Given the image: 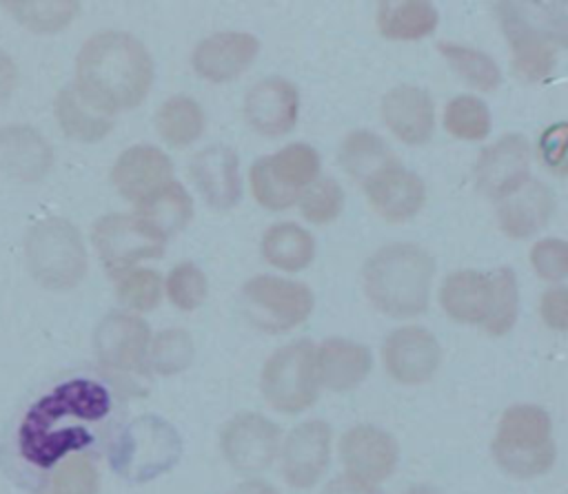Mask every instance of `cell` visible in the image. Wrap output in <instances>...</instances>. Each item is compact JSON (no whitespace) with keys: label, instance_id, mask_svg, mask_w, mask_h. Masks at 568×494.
Instances as JSON below:
<instances>
[{"label":"cell","instance_id":"1","mask_svg":"<svg viewBox=\"0 0 568 494\" xmlns=\"http://www.w3.org/2000/svg\"><path fill=\"white\" fill-rule=\"evenodd\" d=\"M113 405L111 392L93 379H69L40 397L18 428V447L36 467H51L69 452L95 441Z\"/></svg>","mask_w":568,"mask_h":494},{"label":"cell","instance_id":"2","mask_svg":"<svg viewBox=\"0 0 568 494\" xmlns=\"http://www.w3.org/2000/svg\"><path fill=\"white\" fill-rule=\"evenodd\" d=\"M153 82V62L144 44L124 31L91 35L75 60L78 91L106 113L138 106Z\"/></svg>","mask_w":568,"mask_h":494},{"label":"cell","instance_id":"3","mask_svg":"<svg viewBox=\"0 0 568 494\" xmlns=\"http://www.w3.org/2000/svg\"><path fill=\"white\" fill-rule=\"evenodd\" d=\"M433 257L417 244H388L364 266L368 299L390 317H413L428 308Z\"/></svg>","mask_w":568,"mask_h":494},{"label":"cell","instance_id":"4","mask_svg":"<svg viewBox=\"0 0 568 494\" xmlns=\"http://www.w3.org/2000/svg\"><path fill=\"white\" fill-rule=\"evenodd\" d=\"M495 11L513 51V69L530 82L550 75L557 51L566 44L564 2H497Z\"/></svg>","mask_w":568,"mask_h":494},{"label":"cell","instance_id":"5","mask_svg":"<svg viewBox=\"0 0 568 494\" xmlns=\"http://www.w3.org/2000/svg\"><path fill=\"white\" fill-rule=\"evenodd\" d=\"M24 264L42 288H75L87 272V248L80 230L62 217L36 222L24 237Z\"/></svg>","mask_w":568,"mask_h":494},{"label":"cell","instance_id":"6","mask_svg":"<svg viewBox=\"0 0 568 494\" xmlns=\"http://www.w3.org/2000/svg\"><path fill=\"white\" fill-rule=\"evenodd\" d=\"M493 456L517 478L544 474L555 461L550 416L537 405L508 408L493 441Z\"/></svg>","mask_w":568,"mask_h":494},{"label":"cell","instance_id":"7","mask_svg":"<svg viewBox=\"0 0 568 494\" xmlns=\"http://www.w3.org/2000/svg\"><path fill=\"white\" fill-rule=\"evenodd\" d=\"M180 459V436L164 419L140 416L113 443L111 463L131 481H149L171 470Z\"/></svg>","mask_w":568,"mask_h":494},{"label":"cell","instance_id":"8","mask_svg":"<svg viewBox=\"0 0 568 494\" xmlns=\"http://www.w3.org/2000/svg\"><path fill=\"white\" fill-rule=\"evenodd\" d=\"M317 173L320 155L315 148L295 142L251 166V188L262 206L282 210L300 197V188L315 182Z\"/></svg>","mask_w":568,"mask_h":494},{"label":"cell","instance_id":"9","mask_svg":"<svg viewBox=\"0 0 568 494\" xmlns=\"http://www.w3.org/2000/svg\"><path fill=\"white\" fill-rule=\"evenodd\" d=\"M262 394L280 412H300L317 397L315 348L293 341L268 357L262 370Z\"/></svg>","mask_w":568,"mask_h":494},{"label":"cell","instance_id":"10","mask_svg":"<svg viewBox=\"0 0 568 494\" xmlns=\"http://www.w3.org/2000/svg\"><path fill=\"white\" fill-rule=\"evenodd\" d=\"M246 317L266 332H282L302 323L313 310V292L297 281L257 275L242 288Z\"/></svg>","mask_w":568,"mask_h":494},{"label":"cell","instance_id":"11","mask_svg":"<svg viewBox=\"0 0 568 494\" xmlns=\"http://www.w3.org/2000/svg\"><path fill=\"white\" fill-rule=\"evenodd\" d=\"M91 239L113 279L129 272L138 261L164 253V241L153 237L133 215L122 213L100 217L93 224Z\"/></svg>","mask_w":568,"mask_h":494},{"label":"cell","instance_id":"12","mask_svg":"<svg viewBox=\"0 0 568 494\" xmlns=\"http://www.w3.org/2000/svg\"><path fill=\"white\" fill-rule=\"evenodd\" d=\"M530 144L519 133H508L479 153L475 179L484 195L504 199L528 182Z\"/></svg>","mask_w":568,"mask_h":494},{"label":"cell","instance_id":"13","mask_svg":"<svg viewBox=\"0 0 568 494\" xmlns=\"http://www.w3.org/2000/svg\"><path fill=\"white\" fill-rule=\"evenodd\" d=\"M280 445V428L260 414H237L222 430V452L240 472H260L271 465Z\"/></svg>","mask_w":568,"mask_h":494},{"label":"cell","instance_id":"14","mask_svg":"<svg viewBox=\"0 0 568 494\" xmlns=\"http://www.w3.org/2000/svg\"><path fill=\"white\" fill-rule=\"evenodd\" d=\"M151 330L146 321L129 312H109L95 328L93 346L98 359L115 370H140L149 350Z\"/></svg>","mask_w":568,"mask_h":494},{"label":"cell","instance_id":"15","mask_svg":"<svg viewBox=\"0 0 568 494\" xmlns=\"http://www.w3.org/2000/svg\"><path fill=\"white\" fill-rule=\"evenodd\" d=\"M442 361V350L435 337L419 328L406 326L388 335L384 343V363L388 374L408 385L428 381Z\"/></svg>","mask_w":568,"mask_h":494},{"label":"cell","instance_id":"16","mask_svg":"<svg viewBox=\"0 0 568 494\" xmlns=\"http://www.w3.org/2000/svg\"><path fill=\"white\" fill-rule=\"evenodd\" d=\"M331 459V428L324 421L297 425L282 450V472L295 487H311L320 481Z\"/></svg>","mask_w":568,"mask_h":494},{"label":"cell","instance_id":"17","mask_svg":"<svg viewBox=\"0 0 568 494\" xmlns=\"http://www.w3.org/2000/svg\"><path fill=\"white\" fill-rule=\"evenodd\" d=\"M300 95L295 84L284 78L260 80L244 100L246 122L262 135L275 137L295 126Z\"/></svg>","mask_w":568,"mask_h":494},{"label":"cell","instance_id":"18","mask_svg":"<svg viewBox=\"0 0 568 494\" xmlns=\"http://www.w3.org/2000/svg\"><path fill=\"white\" fill-rule=\"evenodd\" d=\"M342 459L351 476L379 483L395 470L397 445L390 434L373 425H357L342 439Z\"/></svg>","mask_w":568,"mask_h":494},{"label":"cell","instance_id":"19","mask_svg":"<svg viewBox=\"0 0 568 494\" xmlns=\"http://www.w3.org/2000/svg\"><path fill=\"white\" fill-rule=\"evenodd\" d=\"M53 166L51 144L27 124L0 128V168L24 184L40 182Z\"/></svg>","mask_w":568,"mask_h":494},{"label":"cell","instance_id":"20","mask_svg":"<svg viewBox=\"0 0 568 494\" xmlns=\"http://www.w3.org/2000/svg\"><path fill=\"white\" fill-rule=\"evenodd\" d=\"M364 191L373 208L388 222H404L413 217L426 199L424 182L399 162H393L373 175L364 184Z\"/></svg>","mask_w":568,"mask_h":494},{"label":"cell","instance_id":"21","mask_svg":"<svg viewBox=\"0 0 568 494\" xmlns=\"http://www.w3.org/2000/svg\"><path fill=\"white\" fill-rule=\"evenodd\" d=\"M260 42L251 33L224 31L204 38L193 51L195 71L211 82L237 78L257 55Z\"/></svg>","mask_w":568,"mask_h":494},{"label":"cell","instance_id":"22","mask_svg":"<svg viewBox=\"0 0 568 494\" xmlns=\"http://www.w3.org/2000/svg\"><path fill=\"white\" fill-rule=\"evenodd\" d=\"M173 164L166 153L155 146L138 144L126 148L113 164L111 182L124 199L138 202L162 184L171 182Z\"/></svg>","mask_w":568,"mask_h":494},{"label":"cell","instance_id":"23","mask_svg":"<svg viewBox=\"0 0 568 494\" xmlns=\"http://www.w3.org/2000/svg\"><path fill=\"white\" fill-rule=\"evenodd\" d=\"M382 115L386 126L408 144H422L433 133L435 111L430 95L410 84L390 89L382 100Z\"/></svg>","mask_w":568,"mask_h":494},{"label":"cell","instance_id":"24","mask_svg":"<svg viewBox=\"0 0 568 494\" xmlns=\"http://www.w3.org/2000/svg\"><path fill=\"white\" fill-rule=\"evenodd\" d=\"M189 173L213 208H229L240 197L237 155L226 146H206L189 164Z\"/></svg>","mask_w":568,"mask_h":494},{"label":"cell","instance_id":"25","mask_svg":"<svg viewBox=\"0 0 568 494\" xmlns=\"http://www.w3.org/2000/svg\"><path fill=\"white\" fill-rule=\"evenodd\" d=\"M191 215L193 199L178 182H166L138 199L133 213V217L160 241H166L171 235L182 230Z\"/></svg>","mask_w":568,"mask_h":494},{"label":"cell","instance_id":"26","mask_svg":"<svg viewBox=\"0 0 568 494\" xmlns=\"http://www.w3.org/2000/svg\"><path fill=\"white\" fill-rule=\"evenodd\" d=\"M555 210V197L541 182H526L515 193L501 199L497 208L499 224L515 239L530 237L541 230Z\"/></svg>","mask_w":568,"mask_h":494},{"label":"cell","instance_id":"27","mask_svg":"<svg viewBox=\"0 0 568 494\" xmlns=\"http://www.w3.org/2000/svg\"><path fill=\"white\" fill-rule=\"evenodd\" d=\"M373 366L366 346L348 339H326L315 357V374L331 390H351L362 383Z\"/></svg>","mask_w":568,"mask_h":494},{"label":"cell","instance_id":"28","mask_svg":"<svg viewBox=\"0 0 568 494\" xmlns=\"http://www.w3.org/2000/svg\"><path fill=\"white\" fill-rule=\"evenodd\" d=\"M439 303L455 321L481 326L490 308V277L477 270L450 272L439 290Z\"/></svg>","mask_w":568,"mask_h":494},{"label":"cell","instance_id":"29","mask_svg":"<svg viewBox=\"0 0 568 494\" xmlns=\"http://www.w3.org/2000/svg\"><path fill=\"white\" fill-rule=\"evenodd\" d=\"M55 120L62 133L80 142H98L113 128V115L87 100L75 84L64 86L55 95Z\"/></svg>","mask_w":568,"mask_h":494},{"label":"cell","instance_id":"30","mask_svg":"<svg viewBox=\"0 0 568 494\" xmlns=\"http://www.w3.org/2000/svg\"><path fill=\"white\" fill-rule=\"evenodd\" d=\"M377 27L382 35L393 40H417L437 27V11L424 0L379 2Z\"/></svg>","mask_w":568,"mask_h":494},{"label":"cell","instance_id":"31","mask_svg":"<svg viewBox=\"0 0 568 494\" xmlns=\"http://www.w3.org/2000/svg\"><path fill=\"white\" fill-rule=\"evenodd\" d=\"M262 255L282 270H302L315 255V241L308 230L293 222L271 226L262 237Z\"/></svg>","mask_w":568,"mask_h":494},{"label":"cell","instance_id":"32","mask_svg":"<svg viewBox=\"0 0 568 494\" xmlns=\"http://www.w3.org/2000/svg\"><path fill=\"white\" fill-rule=\"evenodd\" d=\"M339 162L344 171L364 186L373 175L397 159L379 135L371 131H353L342 142Z\"/></svg>","mask_w":568,"mask_h":494},{"label":"cell","instance_id":"33","mask_svg":"<svg viewBox=\"0 0 568 494\" xmlns=\"http://www.w3.org/2000/svg\"><path fill=\"white\" fill-rule=\"evenodd\" d=\"M155 126L166 144L186 146L202 133L204 113L195 100L186 95H175L158 109Z\"/></svg>","mask_w":568,"mask_h":494},{"label":"cell","instance_id":"34","mask_svg":"<svg viewBox=\"0 0 568 494\" xmlns=\"http://www.w3.org/2000/svg\"><path fill=\"white\" fill-rule=\"evenodd\" d=\"M22 27L33 33H55L64 29L80 11V2L75 0H9L2 2Z\"/></svg>","mask_w":568,"mask_h":494},{"label":"cell","instance_id":"35","mask_svg":"<svg viewBox=\"0 0 568 494\" xmlns=\"http://www.w3.org/2000/svg\"><path fill=\"white\" fill-rule=\"evenodd\" d=\"M437 49L455 69V73H459L470 86H477L481 91H493L495 86H499L501 73L488 53L455 42H439Z\"/></svg>","mask_w":568,"mask_h":494},{"label":"cell","instance_id":"36","mask_svg":"<svg viewBox=\"0 0 568 494\" xmlns=\"http://www.w3.org/2000/svg\"><path fill=\"white\" fill-rule=\"evenodd\" d=\"M490 277V308L481 328L488 335H506L517 319V279L510 268H497Z\"/></svg>","mask_w":568,"mask_h":494},{"label":"cell","instance_id":"37","mask_svg":"<svg viewBox=\"0 0 568 494\" xmlns=\"http://www.w3.org/2000/svg\"><path fill=\"white\" fill-rule=\"evenodd\" d=\"M444 126L455 137L481 140L490 131V113L479 97L457 95L446 106Z\"/></svg>","mask_w":568,"mask_h":494},{"label":"cell","instance_id":"38","mask_svg":"<svg viewBox=\"0 0 568 494\" xmlns=\"http://www.w3.org/2000/svg\"><path fill=\"white\" fill-rule=\"evenodd\" d=\"M100 474L95 463L84 454L64 456L51 474L53 494H95Z\"/></svg>","mask_w":568,"mask_h":494},{"label":"cell","instance_id":"39","mask_svg":"<svg viewBox=\"0 0 568 494\" xmlns=\"http://www.w3.org/2000/svg\"><path fill=\"white\" fill-rule=\"evenodd\" d=\"M193 341L184 330H164L155 337L149 350V361L155 372L173 374L193 361Z\"/></svg>","mask_w":568,"mask_h":494},{"label":"cell","instance_id":"40","mask_svg":"<svg viewBox=\"0 0 568 494\" xmlns=\"http://www.w3.org/2000/svg\"><path fill=\"white\" fill-rule=\"evenodd\" d=\"M115 292L122 303L133 310H151L160 303L162 284L160 275L151 268H131L115 279Z\"/></svg>","mask_w":568,"mask_h":494},{"label":"cell","instance_id":"41","mask_svg":"<svg viewBox=\"0 0 568 494\" xmlns=\"http://www.w3.org/2000/svg\"><path fill=\"white\" fill-rule=\"evenodd\" d=\"M342 206H344L342 186L331 177L311 182L300 197V210L313 224L333 222L339 215Z\"/></svg>","mask_w":568,"mask_h":494},{"label":"cell","instance_id":"42","mask_svg":"<svg viewBox=\"0 0 568 494\" xmlns=\"http://www.w3.org/2000/svg\"><path fill=\"white\" fill-rule=\"evenodd\" d=\"M206 288L209 286H206L204 272L191 261L178 264L166 277L169 299L173 306H178L182 310L197 308L206 297Z\"/></svg>","mask_w":568,"mask_h":494},{"label":"cell","instance_id":"43","mask_svg":"<svg viewBox=\"0 0 568 494\" xmlns=\"http://www.w3.org/2000/svg\"><path fill=\"white\" fill-rule=\"evenodd\" d=\"M530 261L541 279L561 281L568 272V250L561 239H541L530 250Z\"/></svg>","mask_w":568,"mask_h":494},{"label":"cell","instance_id":"44","mask_svg":"<svg viewBox=\"0 0 568 494\" xmlns=\"http://www.w3.org/2000/svg\"><path fill=\"white\" fill-rule=\"evenodd\" d=\"M566 133H568V126L566 122H557V124H550L541 137H539V155L544 159V164L555 171L557 175H564L566 173Z\"/></svg>","mask_w":568,"mask_h":494},{"label":"cell","instance_id":"45","mask_svg":"<svg viewBox=\"0 0 568 494\" xmlns=\"http://www.w3.org/2000/svg\"><path fill=\"white\" fill-rule=\"evenodd\" d=\"M566 297H568L566 288H555V290H548L541 299V317L555 330H566L568 326Z\"/></svg>","mask_w":568,"mask_h":494},{"label":"cell","instance_id":"46","mask_svg":"<svg viewBox=\"0 0 568 494\" xmlns=\"http://www.w3.org/2000/svg\"><path fill=\"white\" fill-rule=\"evenodd\" d=\"M324 494H379V490H375L371 483H364L351 474H344L333 478L326 485Z\"/></svg>","mask_w":568,"mask_h":494},{"label":"cell","instance_id":"47","mask_svg":"<svg viewBox=\"0 0 568 494\" xmlns=\"http://www.w3.org/2000/svg\"><path fill=\"white\" fill-rule=\"evenodd\" d=\"M18 86V66L9 53L0 49V104L11 97Z\"/></svg>","mask_w":568,"mask_h":494},{"label":"cell","instance_id":"48","mask_svg":"<svg viewBox=\"0 0 568 494\" xmlns=\"http://www.w3.org/2000/svg\"><path fill=\"white\" fill-rule=\"evenodd\" d=\"M233 494H280V492L273 485H268L266 481H246V483L237 485Z\"/></svg>","mask_w":568,"mask_h":494},{"label":"cell","instance_id":"49","mask_svg":"<svg viewBox=\"0 0 568 494\" xmlns=\"http://www.w3.org/2000/svg\"><path fill=\"white\" fill-rule=\"evenodd\" d=\"M406 494H439V492L433 487H426V485H415V487L406 490Z\"/></svg>","mask_w":568,"mask_h":494}]
</instances>
